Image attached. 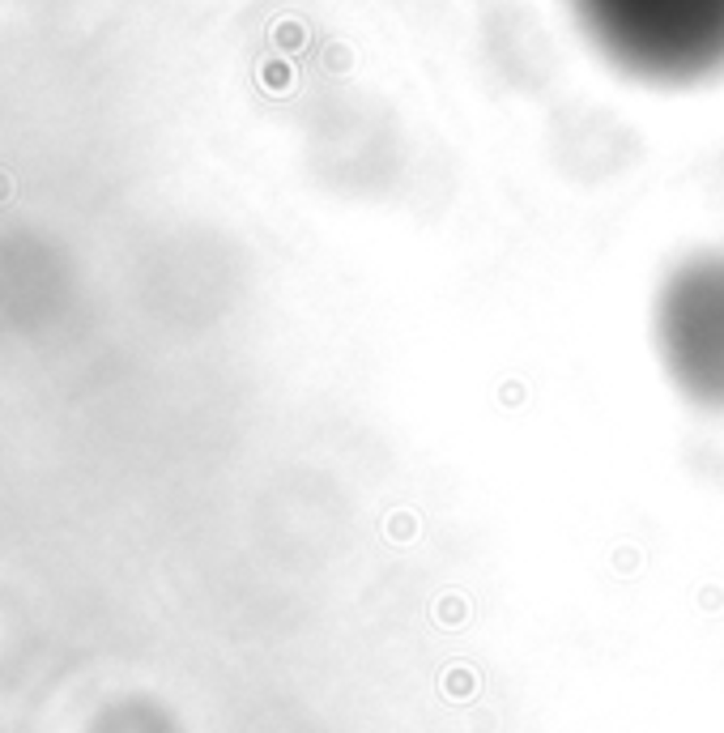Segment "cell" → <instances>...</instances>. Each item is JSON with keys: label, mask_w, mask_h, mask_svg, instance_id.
Instances as JSON below:
<instances>
[{"label": "cell", "mask_w": 724, "mask_h": 733, "mask_svg": "<svg viewBox=\"0 0 724 733\" xmlns=\"http://www.w3.org/2000/svg\"><path fill=\"white\" fill-rule=\"evenodd\" d=\"M613 60L648 77H699L724 65V0H576Z\"/></svg>", "instance_id": "cell-1"}, {"label": "cell", "mask_w": 724, "mask_h": 733, "mask_svg": "<svg viewBox=\"0 0 724 733\" xmlns=\"http://www.w3.org/2000/svg\"><path fill=\"white\" fill-rule=\"evenodd\" d=\"M660 362L682 397L724 414V252H699L669 273L657 303Z\"/></svg>", "instance_id": "cell-2"}, {"label": "cell", "mask_w": 724, "mask_h": 733, "mask_svg": "<svg viewBox=\"0 0 724 733\" xmlns=\"http://www.w3.org/2000/svg\"><path fill=\"white\" fill-rule=\"evenodd\" d=\"M9 192H13V183H9V175L0 171V201H9Z\"/></svg>", "instance_id": "cell-3"}]
</instances>
